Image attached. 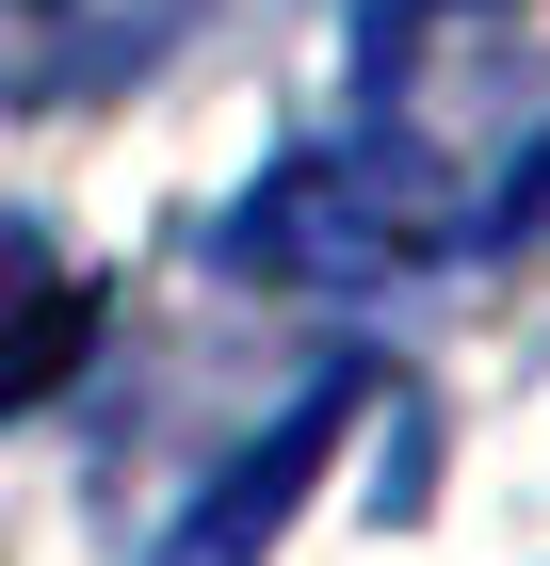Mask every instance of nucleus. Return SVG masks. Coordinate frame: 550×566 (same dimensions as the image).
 I'll return each instance as SVG.
<instances>
[{
  "label": "nucleus",
  "mask_w": 550,
  "mask_h": 566,
  "mask_svg": "<svg viewBox=\"0 0 550 566\" xmlns=\"http://www.w3.org/2000/svg\"><path fill=\"white\" fill-rule=\"evenodd\" d=\"M454 178L422 146H324V163H276L227 211V275H276V292H373V275L437 260L454 243Z\"/></svg>",
  "instance_id": "f257e3e1"
},
{
  "label": "nucleus",
  "mask_w": 550,
  "mask_h": 566,
  "mask_svg": "<svg viewBox=\"0 0 550 566\" xmlns=\"http://www.w3.org/2000/svg\"><path fill=\"white\" fill-rule=\"evenodd\" d=\"M356 405H373V389H356V373H324V389H308L292 421L259 437V453H227V485H211V502H195V518L163 534V566H259V551H276V534H292L308 470H324V437L356 421Z\"/></svg>",
  "instance_id": "f03ea898"
},
{
  "label": "nucleus",
  "mask_w": 550,
  "mask_h": 566,
  "mask_svg": "<svg viewBox=\"0 0 550 566\" xmlns=\"http://www.w3.org/2000/svg\"><path fill=\"white\" fill-rule=\"evenodd\" d=\"M82 356H97V307L65 292V275H0V421H17V405H49Z\"/></svg>",
  "instance_id": "7ed1b4c3"
},
{
  "label": "nucleus",
  "mask_w": 550,
  "mask_h": 566,
  "mask_svg": "<svg viewBox=\"0 0 550 566\" xmlns=\"http://www.w3.org/2000/svg\"><path fill=\"white\" fill-rule=\"evenodd\" d=\"M502 227H550V146H535V163L502 178Z\"/></svg>",
  "instance_id": "20e7f679"
},
{
  "label": "nucleus",
  "mask_w": 550,
  "mask_h": 566,
  "mask_svg": "<svg viewBox=\"0 0 550 566\" xmlns=\"http://www.w3.org/2000/svg\"><path fill=\"white\" fill-rule=\"evenodd\" d=\"M437 17H469V0H373V49L388 33H437Z\"/></svg>",
  "instance_id": "39448f33"
}]
</instances>
